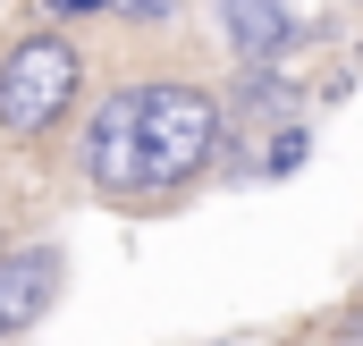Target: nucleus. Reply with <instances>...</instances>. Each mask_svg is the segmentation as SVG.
I'll return each instance as SVG.
<instances>
[{
    "mask_svg": "<svg viewBox=\"0 0 363 346\" xmlns=\"http://www.w3.org/2000/svg\"><path fill=\"white\" fill-rule=\"evenodd\" d=\"M304 161H313V135H304V118H287L271 135V152H262V177H296Z\"/></svg>",
    "mask_w": 363,
    "mask_h": 346,
    "instance_id": "6",
    "label": "nucleus"
},
{
    "mask_svg": "<svg viewBox=\"0 0 363 346\" xmlns=\"http://www.w3.org/2000/svg\"><path fill=\"white\" fill-rule=\"evenodd\" d=\"M68 296V245L60 237H34V245H9L0 237V346L34 338Z\"/></svg>",
    "mask_w": 363,
    "mask_h": 346,
    "instance_id": "3",
    "label": "nucleus"
},
{
    "mask_svg": "<svg viewBox=\"0 0 363 346\" xmlns=\"http://www.w3.org/2000/svg\"><path fill=\"white\" fill-rule=\"evenodd\" d=\"M347 9H363V0H347Z\"/></svg>",
    "mask_w": 363,
    "mask_h": 346,
    "instance_id": "9",
    "label": "nucleus"
},
{
    "mask_svg": "<svg viewBox=\"0 0 363 346\" xmlns=\"http://www.w3.org/2000/svg\"><path fill=\"white\" fill-rule=\"evenodd\" d=\"M220 110H228V118H262V127H287V118H296V110H304V93L287 85V68H237V85L220 93Z\"/></svg>",
    "mask_w": 363,
    "mask_h": 346,
    "instance_id": "5",
    "label": "nucleus"
},
{
    "mask_svg": "<svg viewBox=\"0 0 363 346\" xmlns=\"http://www.w3.org/2000/svg\"><path fill=\"white\" fill-rule=\"evenodd\" d=\"M68 17H110V0H43V26H68Z\"/></svg>",
    "mask_w": 363,
    "mask_h": 346,
    "instance_id": "8",
    "label": "nucleus"
},
{
    "mask_svg": "<svg viewBox=\"0 0 363 346\" xmlns=\"http://www.w3.org/2000/svg\"><path fill=\"white\" fill-rule=\"evenodd\" d=\"M186 0H110V17H127V26H169Z\"/></svg>",
    "mask_w": 363,
    "mask_h": 346,
    "instance_id": "7",
    "label": "nucleus"
},
{
    "mask_svg": "<svg viewBox=\"0 0 363 346\" xmlns=\"http://www.w3.org/2000/svg\"><path fill=\"white\" fill-rule=\"evenodd\" d=\"M220 9V34L237 51V68H271L296 51V0H211Z\"/></svg>",
    "mask_w": 363,
    "mask_h": 346,
    "instance_id": "4",
    "label": "nucleus"
},
{
    "mask_svg": "<svg viewBox=\"0 0 363 346\" xmlns=\"http://www.w3.org/2000/svg\"><path fill=\"white\" fill-rule=\"evenodd\" d=\"M220 135H228V110L211 85L135 77V85H110L93 110H77V177H85L93 203L144 220V211L186 203L211 177Z\"/></svg>",
    "mask_w": 363,
    "mask_h": 346,
    "instance_id": "1",
    "label": "nucleus"
},
{
    "mask_svg": "<svg viewBox=\"0 0 363 346\" xmlns=\"http://www.w3.org/2000/svg\"><path fill=\"white\" fill-rule=\"evenodd\" d=\"M85 110V51L68 26H26L17 43H0V144L43 152L77 127Z\"/></svg>",
    "mask_w": 363,
    "mask_h": 346,
    "instance_id": "2",
    "label": "nucleus"
}]
</instances>
